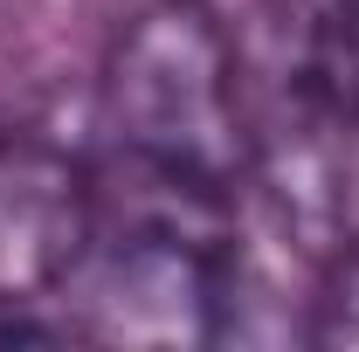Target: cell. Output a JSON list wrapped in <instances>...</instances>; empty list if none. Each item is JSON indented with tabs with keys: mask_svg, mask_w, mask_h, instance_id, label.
Instances as JSON below:
<instances>
[{
	"mask_svg": "<svg viewBox=\"0 0 359 352\" xmlns=\"http://www.w3.org/2000/svg\"><path fill=\"white\" fill-rule=\"evenodd\" d=\"M104 132L118 159L242 194L256 132L235 42L208 0H152L125 21L104 62Z\"/></svg>",
	"mask_w": 359,
	"mask_h": 352,
	"instance_id": "1",
	"label": "cell"
},
{
	"mask_svg": "<svg viewBox=\"0 0 359 352\" xmlns=\"http://www.w3.org/2000/svg\"><path fill=\"white\" fill-rule=\"evenodd\" d=\"M97 173L35 132H0V304L62 290L90 242Z\"/></svg>",
	"mask_w": 359,
	"mask_h": 352,
	"instance_id": "2",
	"label": "cell"
},
{
	"mask_svg": "<svg viewBox=\"0 0 359 352\" xmlns=\"http://www.w3.org/2000/svg\"><path fill=\"white\" fill-rule=\"evenodd\" d=\"M304 339H311V346H332V352H359V242L353 235L318 263Z\"/></svg>",
	"mask_w": 359,
	"mask_h": 352,
	"instance_id": "4",
	"label": "cell"
},
{
	"mask_svg": "<svg viewBox=\"0 0 359 352\" xmlns=\"http://www.w3.org/2000/svg\"><path fill=\"white\" fill-rule=\"evenodd\" d=\"M290 21L304 28V69L318 90L359 111V0H290Z\"/></svg>",
	"mask_w": 359,
	"mask_h": 352,
	"instance_id": "3",
	"label": "cell"
}]
</instances>
